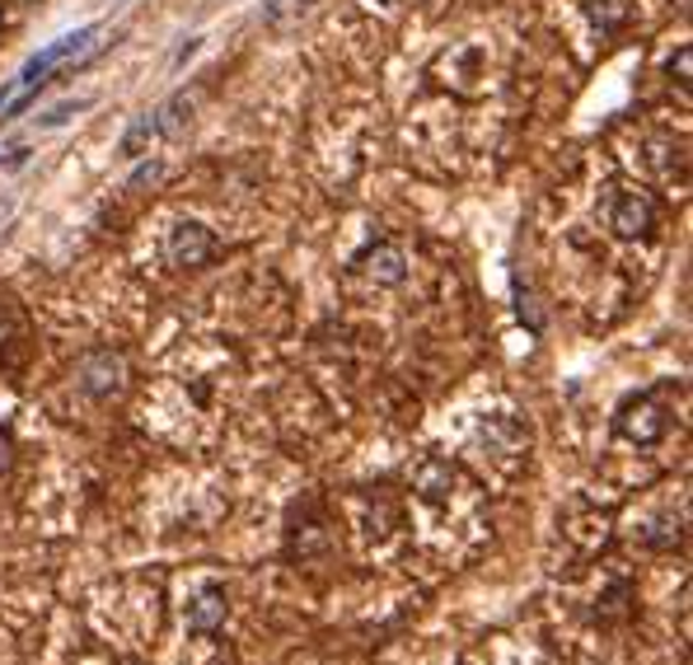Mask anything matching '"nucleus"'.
<instances>
[{"mask_svg":"<svg viewBox=\"0 0 693 665\" xmlns=\"http://www.w3.org/2000/svg\"><path fill=\"white\" fill-rule=\"evenodd\" d=\"M586 14L595 20L600 33H618L633 20V0H586Z\"/></svg>","mask_w":693,"mask_h":665,"instance_id":"8","label":"nucleus"},{"mask_svg":"<svg viewBox=\"0 0 693 665\" xmlns=\"http://www.w3.org/2000/svg\"><path fill=\"white\" fill-rule=\"evenodd\" d=\"M610 230L618 239H643L656 230V198L647 188H614L610 192Z\"/></svg>","mask_w":693,"mask_h":665,"instance_id":"3","label":"nucleus"},{"mask_svg":"<svg viewBox=\"0 0 693 665\" xmlns=\"http://www.w3.org/2000/svg\"><path fill=\"white\" fill-rule=\"evenodd\" d=\"M614 431L623 436V441L656 446L670 431V408L661 404V394H637L614 413Z\"/></svg>","mask_w":693,"mask_h":665,"instance_id":"2","label":"nucleus"},{"mask_svg":"<svg viewBox=\"0 0 693 665\" xmlns=\"http://www.w3.org/2000/svg\"><path fill=\"white\" fill-rule=\"evenodd\" d=\"M84 109H94V99H66V103H57L52 113H43L38 122H43V127H61V122H71V117L84 113Z\"/></svg>","mask_w":693,"mask_h":665,"instance_id":"12","label":"nucleus"},{"mask_svg":"<svg viewBox=\"0 0 693 665\" xmlns=\"http://www.w3.org/2000/svg\"><path fill=\"white\" fill-rule=\"evenodd\" d=\"M450 487H455V464L450 460H427L418 474H412V493H418L422 501H445L450 497Z\"/></svg>","mask_w":693,"mask_h":665,"instance_id":"7","label":"nucleus"},{"mask_svg":"<svg viewBox=\"0 0 693 665\" xmlns=\"http://www.w3.org/2000/svg\"><path fill=\"white\" fill-rule=\"evenodd\" d=\"M164 253H169V268L197 272V268H206V262L216 258V235L206 230V225H197V221H179V225L169 230Z\"/></svg>","mask_w":693,"mask_h":665,"instance_id":"4","label":"nucleus"},{"mask_svg":"<svg viewBox=\"0 0 693 665\" xmlns=\"http://www.w3.org/2000/svg\"><path fill=\"white\" fill-rule=\"evenodd\" d=\"M76 375H80V390L90 398H117L132 380V365L117 347H90V352L80 357Z\"/></svg>","mask_w":693,"mask_h":665,"instance_id":"1","label":"nucleus"},{"mask_svg":"<svg viewBox=\"0 0 693 665\" xmlns=\"http://www.w3.org/2000/svg\"><path fill=\"white\" fill-rule=\"evenodd\" d=\"M10 342H24V314L10 301H0V365H10V357H5Z\"/></svg>","mask_w":693,"mask_h":665,"instance_id":"11","label":"nucleus"},{"mask_svg":"<svg viewBox=\"0 0 693 665\" xmlns=\"http://www.w3.org/2000/svg\"><path fill=\"white\" fill-rule=\"evenodd\" d=\"M356 268L366 272L375 286H398L408 277V258H404L398 244H375V249H366L356 258Z\"/></svg>","mask_w":693,"mask_h":665,"instance_id":"6","label":"nucleus"},{"mask_svg":"<svg viewBox=\"0 0 693 665\" xmlns=\"http://www.w3.org/2000/svg\"><path fill=\"white\" fill-rule=\"evenodd\" d=\"M225 615H230V600H225V586L216 582H206L197 595H193V605H188V628L202 638H212L225 628Z\"/></svg>","mask_w":693,"mask_h":665,"instance_id":"5","label":"nucleus"},{"mask_svg":"<svg viewBox=\"0 0 693 665\" xmlns=\"http://www.w3.org/2000/svg\"><path fill=\"white\" fill-rule=\"evenodd\" d=\"M160 179H164V165L150 160V165H141V169L132 173V188H146V183H160Z\"/></svg>","mask_w":693,"mask_h":665,"instance_id":"14","label":"nucleus"},{"mask_svg":"<svg viewBox=\"0 0 693 665\" xmlns=\"http://www.w3.org/2000/svg\"><path fill=\"white\" fill-rule=\"evenodd\" d=\"M10 464H14V441H10V436H0V478L10 474Z\"/></svg>","mask_w":693,"mask_h":665,"instance_id":"15","label":"nucleus"},{"mask_svg":"<svg viewBox=\"0 0 693 665\" xmlns=\"http://www.w3.org/2000/svg\"><path fill=\"white\" fill-rule=\"evenodd\" d=\"M670 80H680V84L693 80V47H680V52L670 57Z\"/></svg>","mask_w":693,"mask_h":665,"instance_id":"13","label":"nucleus"},{"mask_svg":"<svg viewBox=\"0 0 693 665\" xmlns=\"http://www.w3.org/2000/svg\"><path fill=\"white\" fill-rule=\"evenodd\" d=\"M38 90H43L38 80H24V76H20V80H10L5 90H0V122H10L20 109H29V99L38 94Z\"/></svg>","mask_w":693,"mask_h":665,"instance_id":"10","label":"nucleus"},{"mask_svg":"<svg viewBox=\"0 0 693 665\" xmlns=\"http://www.w3.org/2000/svg\"><path fill=\"white\" fill-rule=\"evenodd\" d=\"M155 136H160V117H155V113H136L127 136H123V155H127V160H141Z\"/></svg>","mask_w":693,"mask_h":665,"instance_id":"9","label":"nucleus"}]
</instances>
